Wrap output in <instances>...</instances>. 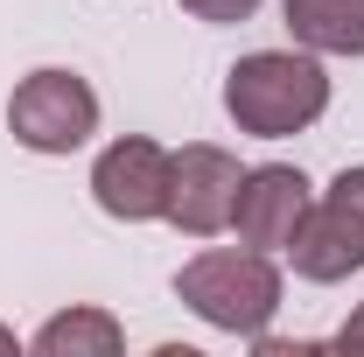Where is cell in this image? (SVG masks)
Returning a JSON list of instances; mask_svg holds the SVG:
<instances>
[{
  "instance_id": "7",
  "label": "cell",
  "mask_w": 364,
  "mask_h": 357,
  "mask_svg": "<svg viewBox=\"0 0 364 357\" xmlns=\"http://www.w3.org/2000/svg\"><path fill=\"white\" fill-rule=\"evenodd\" d=\"M301 218H309V176H301V169L267 161V169H245V176H238V203H231L238 245H252V252H287Z\"/></svg>"
},
{
  "instance_id": "2",
  "label": "cell",
  "mask_w": 364,
  "mask_h": 357,
  "mask_svg": "<svg viewBox=\"0 0 364 357\" xmlns=\"http://www.w3.org/2000/svg\"><path fill=\"white\" fill-rule=\"evenodd\" d=\"M176 294L203 315L210 329H231V336H259L280 309V273H273L267 252H196L189 267L176 273Z\"/></svg>"
},
{
  "instance_id": "5",
  "label": "cell",
  "mask_w": 364,
  "mask_h": 357,
  "mask_svg": "<svg viewBox=\"0 0 364 357\" xmlns=\"http://www.w3.org/2000/svg\"><path fill=\"white\" fill-rule=\"evenodd\" d=\"M238 176H245L238 154L210 147V140L168 154V224L189 231V238L225 231V224H231V203H238Z\"/></svg>"
},
{
  "instance_id": "10",
  "label": "cell",
  "mask_w": 364,
  "mask_h": 357,
  "mask_svg": "<svg viewBox=\"0 0 364 357\" xmlns=\"http://www.w3.org/2000/svg\"><path fill=\"white\" fill-rule=\"evenodd\" d=\"M182 7H189L196 21H245L259 0H182Z\"/></svg>"
},
{
  "instance_id": "12",
  "label": "cell",
  "mask_w": 364,
  "mask_h": 357,
  "mask_svg": "<svg viewBox=\"0 0 364 357\" xmlns=\"http://www.w3.org/2000/svg\"><path fill=\"white\" fill-rule=\"evenodd\" d=\"M0 351H7V357H14V329H0Z\"/></svg>"
},
{
  "instance_id": "6",
  "label": "cell",
  "mask_w": 364,
  "mask_h": 357,
  "mask_svg": "<svg viewBox=\"0 0 364 357\" xmlns=\"http://www.w3.org/2000/svg\"><path fill=\"white\" fill-rule=\"evenodd\" d=\"M91 196L98 211L119 224H147V218H168V147H154L147 134L112 140L91 169Z\"/></svg>"
},
{
  "instance_id": "11",
  "label": "cell",
  "mask_w": 364,
  "mask_h": 357,
  "mask_svg": "<svg viewBox=\"0 0 364 357\" xmlns=\"http://www.w3.org/2000/svg\"><path fill=\"white\" fill-rule=\"evenodd\" d=\"M336 351H364V309L350 315V322H343V329H336Z\"/></svg>"
},
{
  "instance_id": "3",
  "label": "cell",
  "mask_w": 364,
  "mask_h": 357,
  "mask_svg": "<svg viewBox=\"0 0 364 357\" xmlns=\"http://www.w3.org/2000/svg\"><path fill=\"white\" fill-rule=\"evenodd\" d=\"M7 127L36 154H70L98 134V91L77 70H28L7 98Z\"/></svg>"
},
{
  "instance_id": "4",
  "label": "cell",
  "mask_w": 364,
  "mask_h": 357,
  "mask_svg": "<svg viewBox=\"0 0 364 357\" xmlns=\"http://www.w3.org/2000/svg\"><path fill=\"white\" fill-rule=\"evenodd\" d=\"M287 260L301 280H350L364 267V169H343L329 182V196L309 203V218L294 224Z\"/></svg>"
},
{
  "instance_id": "8",
  "label": "cell",
  "mask_w": 364,
  "mask_h": 357,
  "mask_svg": "<svg viewBox=\"0 0 364 357\" xmlns=\"http://www.w3.org/2000/svg\"><path fill=\"white\" fill-rule=\"evenodd\" d=\"M287 36L316 56H364V0H287Z\"/></svg>"
},
{
  "instance_id": "9",
  "label": "cell",
  "mask_w": 364,
  "mask_h": 357,
  "mask_svg": "<svg viewBox=\"0 0 364 357\" xmlns=\"http://www.w3.org/2000/svg\"><path fill=\"white\" fill-rule=\"evenodd\" d=\"M119 343H127V329L105 309H70V315H49L36 329L43 357H119Z\"/></svg>"
},
{
  "instance_id": "1",
  "label": "cell",
  "mask_w": 364,
  "mask_h": 357,
  "mask_svg": "<svg viewBox=\"0 0 364 357\" xmlns=\"http://www.w3.org/2000/svg\"><path fill=\"white\" fill-rule=\"evenodd\" d=\"M322 105H329V70L316 63V49H252L225 78L231 127L259 140H287L301 127H316Z\"/></svg>"
}]
</instances>
